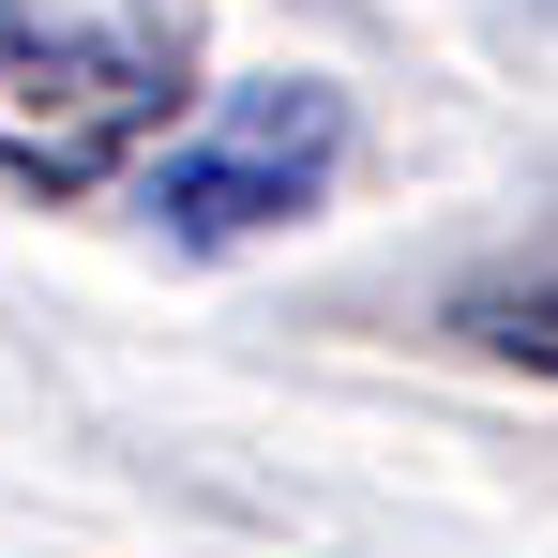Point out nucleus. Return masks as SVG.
I'll list each match as a JSON object with an SVG mask.
<instances>
[{
  "mask_svg": "<svg viewBox=\"0 0 558 558\" xmlns=\"http://www.w3.org/2000/svg\"><path fill=\"white\" fill-rule=\"evenodd\" d=\"M332 167H348V106L317 76H257L211 121H167L136 151V211L167 242H272V227H302L332 196Z\"/></svg>",
  "mask_w": 558,
  "mask_h": 558,
  "instance_id": "obj_2",
  "label": "nucleus"
},
{
  "mask_svg": "<svg viewBox=\"0 0 558 558\" xmlns=\"http://www.w3.org/2000/svg\"><path fill=\"white\" fill-rule=\"evenodd\" d=\"M453 332H483L498 363L558 377V272H498V287H468V302H453Z\"/></svg>",
  "mask_w": 558,
  "mask_h": 558,
  "instance_id": "obj_3",
  "label": "nucleus"
},
{
  "mask_svg": "<svg viewBox=\"0 0 558 558\" xmlns=\"http://www.w3.org/2000/svg\"><path fill=\"white\" fill-rule=\"evenodd\" d=\"M196 46L167 15H0V182L92 196L182 121Z\"/></svg>",
  "mask_w": 558,
  "mask_h": 558,
  "instance_id": "obj_1",
  "label": "nucleus"
}]
</instances>
